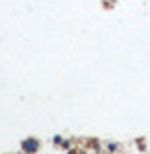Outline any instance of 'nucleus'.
Instances as JSON below:
<instances>
[{
    "instance_id": "nucleus-1",
    "label": "nucleus",
    "mask_w": 150,
    "mask_h": 154,
    "mask_svg": "<svg viewBox=\"0 0 150 154\" xmlns=\"http://www.w3.org/2000/svg\"><path fill=\"white\" fill-rule=\"evenodd\" d=\"M21 150L25 154H35L39 150V140L37 138H25L23 144H21Z\"/></svg>"
}]
</instances>
